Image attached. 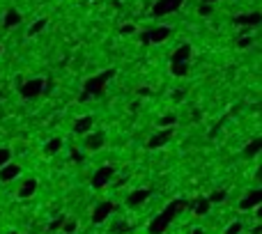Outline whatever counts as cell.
I'll return each instance as SVG.
<instances>
[{"mask_svg":"<svg viewBox=\"0 0 262 234\" xmlns=\"http://www.w3.org/2000/svg\"><path fill=\"white\" fill-rule=\"evenodd\" d=\"M184 207H189L184 200H173V202L166 207V209L161 211L159 216H154L152 220H149V227H147V232L149 234H163L166 229L170 227V223H173V218L179 214V211L184 209Z\"/></svg>","mask_w":262,"mask_h":234,"instance_id":"1","label":"cell"},{"mask_svg":"<svg viewBox=\"0 0 262 234\" xmlns=\"http://www.w3.org/2000/svg\"><path fill=\"white\" fill-rule=\"evenodd\" d=\"M115 76V71L113 69H108V71H104V74H97V76H92V78H88L85 80V95L88 97H101L106 92V85H108V80Z\"/></svg>","mask_w":262,"mask_h":234,"instance_id":"2","label":"cell"},{"mask_svg":"<svg viewBox=\"0 0 262 234\" xmlns=\"http://www.w3.org/2000/svg\"><path fill=\"white\" fill-rule=\"evenodd\" d=\"M21 97L23 99H37V97L44 92V78H30L21 85Z\"/></svg>","mask_w":262,"mask_h":234,"instance_id":"3","label":"cell"},{"mask_svg":"<svg viewBox=\"0 0 262 234\" xmlns=\"http://www.w3.org/2000/svg\"><path fill=\"white\" fill-rule=\"evenodd\" d=\"M184 0H157L152 7V14L154 16H166V14H173L182 7Z\"/></svg>","mask_w":262,"mask_h":234,"instance_id":"4","label":"cell"},{"mask_svg":"<svg viewBox=\"0 0 262 234\" xmlns=\"http://www.w3.org/2000/svg\"><path fill=\"white\" fill-rule=\"evenodd\" d=\"M170 37V28H154V30L145 32L143 35V44H161V41H166Z\"/></svg>","mask_w":262,"mask_h":234,"instance_id":"5","label":"cell"},{"mask_svg":"<svg viewBox=\"0 0 262 234\" xmlns=\"http://www.w3.org/2000/svg\"><path fill=\"white\" fill-rule=\"evenodd\" d=\"M113 172H115V170L110 168V165H104V168H99L97 172L92 174V186H94V189H104V186L108 184L110 179H113Z\"/></svg>","mask_w":262,"mask_h":234,"instance_id":"6","label":"cell"},{"mask_svg":"<svg viewBox=\"0 0 262 234\" xmlns=\"http://www.w3.org/2000/svg\"><path fill=\"white\" fill-rule=\"evenodd\" d=\"M170 138H173V126H170V129L159 131V133H154L152 138L147 140V147L149 150H159V147H163V145H168Z\"/></svg>","mask_w":262,"mask_h":234,"instance_id":"7","label":"cell"},{"mask_svg":"<svg viewBox=\"0 0 262 234\" xmlns=\"http://www.w3.org/2000/svg\"><path fill=\"white\" fill-rule=\"evenodd\" d=\"M113 209H115L113 202H101V204H97V209L92 211V223H104V220L108 218L110 214H113Z\"/></svg>","mask_w":262,"mask_h":234,"instance_id":"8","label":"cell"},{"mask_svg":"<svg viewBox=\"0 0 262 234\" xmlns=\"http://www.w3.org/2000/svg\"><path fill=\"white\" fill-rule=\"evenodd\" d=\"M260 202H262V191H251V193L246 195V198L239 202V209L242 211H246V209H253V207H260Z\"/></svg>","mask_w":262,"mask_h":234,"instance_id":"9","label":"cell"},{"mask_svg":"<svg viewBox=\"0 0 262 234\" xmlns=\"http://www.w3.org/2000/svg\"><path fill=\"white\" fill-rule=\"evenodd\" d=\"M19 172H21L19 165L5 163L3 168H0V179H3V181H12V179H16V177H19Z\"/></svg>","mask_w":262,"mask_h":234,"instance_id":"10","label":"cell"},{"mask_svg":"<svg viewBox=\"0 0 262 234\" xmlns=\"http://www.w3.org/2000/svg\"><path fill=\"white\" fill-rule=\"evenodd\" d=\"M147 198H149V189H138L127 198V204L129 207H138V204H143Z\"/></svg>","mask_w":262,"mask_h":234,"instance_id":"11","label":"cell"},{"mask_svg":"<svg viewBox=\"0 0 262 234\" xmlns=\"http://www.w3.org/2000/svg\"><path fill=\"white\" fill-rule=\"evenodd\" d=\"M189 60H191V46L189 44H182L170 55V62H189Z\"/></svg>","mask_w":262,"mask_h":234,"instance_id":"12","label":"cell"},{"mask_svg":"<svg viewBox=\"0 0 262 234\" xmlns=\"http://www.w3.org/2000/svg\"><path fill=\"white\" fill-rule=\"evenodd\" d=\"M106 143V135L101 133V131H97V133H90L88 138H85V145H88V150H101Z\"/></svg>","mask_w":262,"mask_h":234,"instance_id":"13","label":"cell"},{"mask_svg":"<svg viewBox=\"0 0 262 234\" xmlns=\"http://www.w3.org/2000/svg\"><path fill=\"white\" fill-rule=\"evenodd\" d=\"M92 124H94L92 117H90V115H85V117H79V120L74 122V131L79 135H83V133H88V131L92 129Z\"/></svg>","mask_w":262,"mask_h":234,"instance_id":"14","label":"cell"},{"mask_svg":"<svg viewBox=\"0 0 262 234\" xmlns=\"http://www.w3.org/2000/svg\"><path fill=\"white\" fill-rule=\"evenodd\" d=\"M37 191V179H25L19 189V198H32Z\"/></svg>","mask_w":262,"mask_h":234,"instance_id":"15","label":"cell"},{"mask_svg":"<svg viewBox=\"0 0 262 234\" xmlns=\"http://www.w3.org/2000/svg\"><path fill=\"white\" fill-rule=\"evenodd\" d=\"M260 150H262V138H255L244 147V156H246V159H253L255 154H260Z\"/></svg>","mask_w":262,"mask_h":234,"instance_id":"16","label":"cell"},{"mask_svg":"<svg viewBox=\"0 0 262 234\" xmlns=\"http://www.w3.org/2000/svg\"><path fill=\"white\" fill-rule=\"evenodd\" d=\"M21 23V14L16 10H7V14H5V19H3V25L5 28H16V25Z\"/></svg>","mask_w":262,"mask_h":234,"instance_id":"17","label":"cell"},{"mask_svg":"<svg viewBox=\"0 0 262 234\" xmlns=\"http://www.w3.org/2000/svg\"><path fill=\"white\" fill-rule=\"evenodd\" d=\"M209 204H212V202H209L207 198H198L196 202L191 204V207H193V211H196V216H205L209 211Z\"/></svg>","mask_w":262,"mask_h":234,"instance_id":"18","label":"cell"},{"mask_svg":"<svg viewBox=\"0 0 262 234\" xmlns=\"http://www.w3.org/2000/svg\"><path fill=\"white\" fill-rule=\"evenodd\" d=\"M62 150V140L60 138H53V140H49V143H46V156H53V154H58V152Z\"/></svg>","mask_w":262,"mask_h":234,"instance_id":"19","label":"cell"},{"mask_svg":"<svg viewBox=\"0 0 262 234\" xmlns=\"http://www.w3.org/2000/svg\"><path fill=\"white\" fill-rule=\"evenodd\" d=\"M173 76H186L189 74V62H170Z\"/></svg>","mask_w":262,"mask_h":234,"instance_id":"20","label":"cell"},{"mask_svg":"<svg viewBox=\"0 0 262 234\" xmlns=\"http://www.w3.org/2000/svg\"><path fill=\"white\" fill-rule=\"evenodd\" d=\"M235 23L239 25H257L260 23V14H251V16H239V19H235Z\"/></svg>","mask_w":262,"mask_h":234,"instance_id":"21","label":"cell"},{"mask_svg":"<svg viewBox=\"0 0 262 234\" xmlns=\"http://www.w3.org/2000/svg\"><path fill=\"white\" fill-rule=\"evenodd\" d=\"M44 25H46V19H37L35 23H32V28H30V30H28V35H30V37H35L37 32H42V30H44Z\"/></svg>","mask_w":262,"mask_h":234,"instance_id":"22","label":"cell"},{"mask_svg":"<svg viewBox=\"0 0 262 234\" xmlns=\"http://www.w3.org/2000/svg\"><path fill=\"white\" fill-rule=\"evenodd\" d=\"M175 122H177V117H175V115H163V117H161V124L166 126V129H170Z\"/></svg>","mask_w":262,"mask_h":234,"instance_id":"23","label":"cell"},{"mask_svg":"<svg viewBox=\"0 0 262 234\" xmlns=\"http://www.w3.org/2000/svg\"><path fill=\"white\" fill-rule=\"evenodd\" d=\"M60 229H64L67 234H74V232H76V223H74V220H64Z\"/></svg>","mask_w":262,"mask_h":234,"instance_id":"24","label":"cell"},{"mask_svg":"<svg viewBox=\"0 0 262 234\" xmlns=\"http://www.w3.org/2000/svg\"><path fill=\"white\" fill-rule=\"evenodd\" d=\"M10 159H12V152L10 150H0V168L5 163H10Z\"/></svg>","mask_w":262,"mask_h":234,"instance_id":"25","label":"cell"},{"mask_svg":"<svg viewBox=\"0 0 262 234\" xmlns=\"http://www.w3.org/2000/svg\"><path fill=\"white\" fill-rule=\"evenodd\" d=\"M212 12H214V7L207 5V3H203V5H200V10H198V14L200 16H212Z\"/></svg>","mask_w":262,"mask_h":234,"instance_id":"26","label":"cell"},{"mask_svg":"<svg viewBox=\"0 0 262 234\" xmlns=\"http://www.w3.org/2000/svg\"><path fill=\"white\" fill-rule=\"evenodd\" d=\"M62 223H64V218L60 216V218H55V220H51V225H49V229L51 232H58L60 227H62Z\"/></svg>","mask_w":262,"mask_h":234,"instance_id":"27","label":"cell"},{"mask_svg":"<svg viewBox=\"0 0 262 234\" xmlns=\"http://www.w3.org/2000/svg\"><path fill=\"white\" fill-rule=\"evenodd\" d=\"M242 229H244V225H242V223H233V225H230V227L226 229V234H239V232H242Z\"/></svg>","mask_w":262,"mask_h":234,"instance_id":"28","label":"cell"},{"mask_svg":"<svg viewBox=\"0 0 262 234\" xmlns=\"http://www.w3.org/2000/svg\"><path fill=\"white\" fill-rule=\"evenodd\" d=\"M223 200H226V191H216V193H212L209 202H223Z\"/></svg>","mask_w":262,"mask_h":234,"instance_id":"29","label":"cell"},{"mask_svg":"<svg viewBox=\"0 0 262 234\" xmlns=\"http://www.w3.org/2000/svg\"><path fill=\"white\" fill-rule=\"evenodd\" d=\"M124 232H129V225L127 223H118L113 227V234H124Z\"/></svg>","mask_w":262,"mask_h":234,"instance_id":"30","label":"cell"},{"mask_svg":"<svg viewBox=\"0 0 262 234\" xmlns=\"http://www.w3.org/2000/svg\"><path fill=\"white\" fill-rule=\"evenodd\" d=\"M251 44H253V39H251V37H242V39L237 41V46H239V49H248V46H251Z\"/></svg>","mask_w":262,"mask_h":234,"instance_id":"31","label":"cell"},{"mask_svg":"<svg viewBox=\"0 0 262 234\" xmlns=\"http://www.w3.org/2000/svg\"><path fill=\"white\" fill-rule=\"evenodd\" d=\"M71 159H74V161H79V163H81V161H83V154H81L79 150H74V152H71Z\"/></svg>","mask_w":262,"mask_h":234,"instance_id":"32","label":"cell"},{"mask_svg":"<svg viewBox=\"0 0 262 234\" xmlns=\"http://www.w3.org/2000/svg\"><path fill=\"white\" fill-rule=\"evenodd\" d=\"M120 32H122V35H131V32H134V25H124Z\"/></svg>","mask_w":262,"mask_h":234,"instance_id":"33","label":"cell"},{"mask_svg":"<svg viewBox=\"0 0 262 234\" xmlns=\"http://www.w3.org/2000/svg\"><path fill=\"white\" fill-rule=\"evenodd\" d=\"M253 234H262V225H257V227L253 229Z\"/></svg>","mask_w":262,"mask_h":234,"instance_id":"34","label":"cell"},{"mask_svg":"<svg viewBox=\"0 0 262 234\" xmlns=\"http://www.w3.org/2000/svg\"><path fill=\"white\" fill-rule=\"evenodd\" d=\"M203 3H207V5H212V3H216V0H203Z\"/></svg>","mask_w":262,"mask_h":234,"instance_id":"35","label":"cell"},{"mask_svg":"<svg viewBox=\"0 0 262 234\" xmlns=\"http://www.w3.org/2000/svg\"><path fill=\"white\" fill-rule=\"evenodd\" d=\"M193 234H203V229H196V232H193Z\"/></svg>","mask_w":262,"mask_h":234,"instance_id":"36","label":"cell"},{"mask_svg":"<svg viewBox=\"0 0 262 234\" xmlns=\"http://www.w3.org/2000/svg\"><path fill=\"white\" fill-rule=\"evenodd\" d=\"M10 234H16V232H10Z\"/></svg>","mask_w":262,"mask_h":234,"instance_id":"37","label":"cell"}]
</instances>
